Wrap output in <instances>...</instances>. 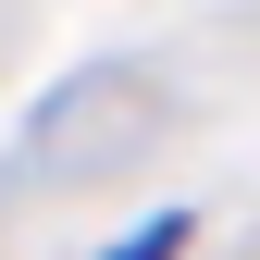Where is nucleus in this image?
Masks as SVG:
<instances>
[{"label":"nucleus","mask_w":260,"mask_h":260,"mask_svg":"<svg viewBox=\"0 0 260 260\" xmlns=\"http://www.w3.org/2000/svg\"><path fill=\"white\" fill-rule=\"evenodd\" d=\"M174 248H186V211H161V223H137V236H124L112 260H174Z\"/></svg>","instance_id":"1"}]
</instances>
